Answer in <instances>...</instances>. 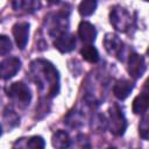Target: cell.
<instances>
[{
	"mask_svg": "<svg viewBox=\"0 0 149 149\" xmlns=\"http://www.w3.org/2000/svg\"><path fill=\"white\" fill-rule=\"evenodd\" d=\"M146 71V62L144 58L141 55L137 54H132L128 58V72L129 74L137 79L142 77V74Z\"/></svg>",
	"mask_w": 149,
	"mask_h": 149,
	"instance_id": "cell-6",
	"label": "cell"
},
{
	"mask_svg": "<svg viewBox=\"0 0 149 149\" xmlns=\"http://www.w3.org/2000/svg\"><path fill=\"white\" fill-rule=\"evenodd\" d=\"M47 1H48L49 3H57L59 0H47Z\"/></svg>",
	"mask_w": 149,
	"mask_h": 149,
	"instance_id": "cell-22",
	"label": "cell"
},
{
	"mask_svg": "<svg viewBox=\"0 0 149 149\" xmlns=\"http://www.w3.org/2000/svg\"><path fill=\"white\" fill-rule=\"evenodd\" d=\"M31 73L41 91L45 90L48 95L55 97L59 90V77L56 68L48 61L38 59L31 63Z\"/></svg>",
	"mask_w": 149,
	"mask_h": 149,
	"instance_id": "cell-1",
	"label": "cell"
},
{
	"mask_svg": "<svg viewBox=\"0 0 149 149\" xmlns=\"http://www.w3.org/2000/svg\"><path fill=\"white\" fill-rule=\"evenodd\" d=\"M1 134H2V128H1V125H0V136H1Z\"/></svg>",
	"mask_w": 149,
	"mask_h": 149,
	"instance_id": "cell-23",
	"label": "cell"
},
{
	"mask_svg": "<svg viewBox=\"0 0 149 149\" xmlns=\"http://www.w3.org/2000/svg\"><path fill=\"white\" fill-rule=\"evenodd\" d=\"M148 133H149L148 120H147V118H143V120H142V122H141V125H140V134H141V136H142L144 140H147V139H148Z\"/></svg>",
	"mask_w": 149,
	"mask_h": 149,
	"instance_id": "cell-21",
	"label": "cell"
},
{
	"mask_svg": "<svg viewBox=\"0 0 149 149\" xmlns=\"http://www.w3.org/2000/svg\"><path fill=\"white\" fill-rule=\"evenodd\" d=\"M12 50V42L6 35H0V56L9 54Z\"/></svg>",
	"mask_w": 149,
	"mask_h": 149,
	"instance_id": "cell-18",
	"label": "cell"
},
{
	"mask_svg": "<svg viewBox=\"0 0 149 149\" xmlns=\"http://www.w3.org/2000/svg\"><path fill=\"white\" fill-rule=\"evenodd\" d=\"M65 122L70 127H79L83 123V116L78 112H71L70 114H68V116L65 119Z\"/></svg>",
	"mask_w": 149,
	"mask_h": 149,
	"instance_id": "cell-17",
	"label": "cell"
},
{
	"mask_svg": "<svg viewBox=\"0 0 149 149\" xmlns=\"http://www.w3.org/2000/svg\"><path fill=\"white\" fill-rule=\"evenodd\" d=\"M148 108V93L142 92L133 101V112L135 114H143Z\"/></svg>",
	"mask_w": 149,
	"mask_h": 149,
	"instance_id": "cell-12",
	"label": "cell"
},
{
	"mask_svg": "<svg viewBox=\"0 0 149 149\" xmlns=\"http://www.w3.org/2000/svg\"><path fill=\"white\" fill-rule=\"evenodd\" d=\"M144 1H147V0H144Z\"/></svg>",
	"mask_w": 149,
	"mask_h": 149,
	"instance_id": "cell-24",
	"label": "cell"
},
{
	"mask_svg": "<svg viewBox=\"0 0 149 149\" xmlns=\"http://www.w3.org/2000/svg\"><path fill=\"white\" fill-rule=\"evenodd\" d=\"M54 45L62 54L70 52L76 47V37L73 35H71V34L63 33V34L56 36V40L54 42Z\"/></svg>",
	"mask_w": 149,
	"mask_h": 149,
	"instance_id": "cell-7",
	"label": "cell"
},
{
	"mask_svg": "<svg viewBox=\"0 0 149 149\" xmlns=\"http://www.w3.org/2000/svg\"><path fill=\"white\" fill-rule=\"evenodd\" d=\"M3 118H5V121H6L7 126H9V127L16 126L19 123V120H20L19 116H17V114L15 112L10 111V109H6V112L3 114Z\"/></svg>",
	"mask_w": 149,
	"mask_h": 149,
	"instance_id": "cell-19",
	"label": "cell"
},
{
	"mask_svg": "<svg viewBox=\"0 0 149 149\" xmlns=\"http://www.w3.org/2000/svg\"><path fill=\"white\" fill-rule=\"evenodd\" d=\"M133 84L128 80H125V79H121V80H118L113 87V93L114 95L120 99V100H125L132 92L133 90Z\"/></svg>",
	"mask_w": 149,
	"mask_h": 149,
	"instance_id": "cell-11",
	"label": "cell"
},
{
	"mask_svg": "<svg viewBox=\"0 0 149 149\" xmlns=\"http://www.w3.org/2000/svg\"><path fill=\"white\" fill-rule=\"evenodd\" d=\"M51 142L55 148H68L70 146V136L64 130H57L52 135Z\"/></svg>",
	"mask_w": 149,
	"mask_h": 149,
	"instance_id": "cell-13",
	"label": "cell"
},
{
	"mask_svg": "<svg viewBox=\"0 0 149 149\" xmlns=\"http://www.w3.org/2000/svg\"><path fill=\"white\" fill-rule=\"evenodd\" d=\"M106 51L112 56H119L122 49V41L115 34H107L104 40Z\"/></svg>",
	"mask_w": 149,
	"mask_h": 149,
	"instance_id": "cell-10",
	"label": "cell"
},
{
	"mask_svg": "<svg viewBox=\"0 0 149 149\" xmlns=\"http://www.w3.org/2000/svg\"><path fill=\"white\" fill-rule=\"evenodd\" d=\"M13 35L15 38V42L20 49H24V47L28 43V36H29V24L27 22H20L14 24L13 27Z\"/></svg>",
	"mask_w": 149,
	"mask_h": 149,
	"instance_id": "cell-8",
	"label": "cell"
},
{
	"mask_svg": "<svg viewBox=\"0 0 149 149\" xmlns=\"http://www.w3.org/2000/svg\"><path fill=\"white\" fill-rule=\"evenodd\" d=\"M21 68V62L16 57L6 58L0 63V78L9 79L16 74V72Z\"/></svg>",
	"mask_w": 149,
	"mask_h": 149,
	"instance_id": "cell-5",
	"label": "cell"
},
{
	"mask_svg": "<svg viewBox=\"0 0 149 149\" xmlns=\"http://www.w3.org/2000/svg\"><path fill=\"white\" fill-rule=\"evenodd\" d=\"M33 7H34V0H13L14 10L28 12L29 9H33Z\"/></svg>",
	"mask_w": 149,
	"mask_h": 149,
	"instance_id": "cell-16",
	"label": "cell"
},
{
	"mask_svg": "<svg viewBox=\"0 0 149 149\" xmlns=\"http://www.w3.org/2000/svg\"><path fill=\"white\" fill-rule=\"evenodd\" d=\"M45 143L44 140L41 136H33L30 139L27 140L26 147L27 148H34V149H38V148H44Z\"/></svg>",
	"mask_w": 149,
	"mask_h": 149,
	"instance_id": "cell-20",
	"label": "cell"
},
{
	"mask_svg": "<svg viewBox=\"0 0 149 149\" xmlns=\"http://www.w3.org/2000/svg\"><path fill=\"white\" fill-rule=\"evenodd\" d=\"M111 24L119 31H126L130 26V15L121 6H114L109 13Z\"/></svg>",
	"mask_w": 149,
	"mask_h": 149,
	"instance_id": "cell-4",
	"label": "cell"
},
{
	"mask_svg": "<svg viewBox=\"0 0 149 149\" xmlns=\"http://www.w3.org/2000/svg\"><path fill=\"white\" fill-rule=\"evenodd\" d=\"M80 54L83 58L90 63H97L99 61V52L92 44H86L80 50Z\"/></svg>",
	"mask_w": 149,
	"mask_h": 149,
	"instance_id": "cell-14",
	"label": "cell"
},
{
	"mask_svg": "<svg viewBox=\"0 0 149 149\" xmlns=\"http://www.w3.org/2000/svg\"><path fill=\"white\" fill-rule=\"evenodd\" d=\"M8 97L15 101L16 104H19L21 107H24L27 105H29L30 100H31V93L29 87L22 83V81H16L13 83L9 88H8Z\"/></svg>",
	"mask_w": 149,
	"mask_h": 149,
	"instance_id": "cell-2",
	"label": "cell"
},
{
	"mask_svg": "<svg viewBox=\"0 0 149 149\" xmlns=\"http://www.w3.org/2000/svg\"><path fill=\"white\" fill-rule=\"evenodd\" d=\"M78 35L81 38L83 42L91 44L95 41L97 37V30L93 24H91L87 21H81L78 27Z\"/></svg>",
	"mask_w": 149,
	"mask_h": 149,
	"instance_id": "cell-9",
	"label": "cell"
},
{
	"mask_svg": "<svg viewBox=\"0 0 149 149\" xmlns=\"http://www.w3.org/2000/svg\"><path fill=\"white\" fill-rule=\"evenodd\" d=\"M97 8V0H83L79 5V13L81 16H90Z\"/></svg>",
	"mask_w": 149,
	"mask_h": 149,
	"instance_id": "cell-15",
	"label": "cell"
},
{
	"mask_svg": "<svg viewBox=\"0 0 149 149\" xmlns=\"http://www.w3.org/2000/svg\"><path fill=\"white\" fill-rule=\"evenodd\" d=\"M108 125H109V130L112 134H114L116 136L123 135V133L127 128V122H126V119L123 116L121 108L118 105H113L109 109Z\"/></svg>",
	"mask_w": 149,
	"mask_h": 149,
	"instance_id": "cell-3",
	"label": "cell"
}]
</instances>
